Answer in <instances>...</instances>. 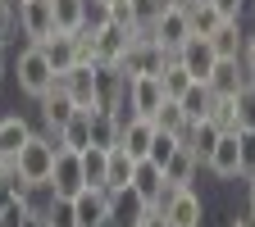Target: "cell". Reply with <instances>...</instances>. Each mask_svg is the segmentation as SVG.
<instances>
[{
	"label": "cell",
	"mask_w": 255,
	"mask_h": 227,
	"mask_svg": "<svg viewBox=\"0 0 255 227\" xmlns=\"http://www.w3.org/2000/svg\"><path fill=\"white\" fill-rule=\"evenodd\" d=\"M55 154H59V137L55 132H46V137H37L32 132V141L18 150V159H14V173L23 177V182H32V186H46L50 182V168H55Z\"/></svg>",
	"instance_id": "1"
},
{
	"label": "cell",
	"mask_w": 255,
	"mask_h": 227,
	"mask_svg": "<svg viewBox=\"0 0 255 227\" xmlns=\"http://www.w3.org/2000/svg\"><path fill=\"white\" fill-rule=\"evenodd\" d=\"M55 86V69H50V59L41 46H27L18 50V91L32 95V100H41V95Z\"/></svg>",
	"instance_id": "2"
},
{
	"label": "cell",
	"mask_w": 255,
	"mask_h": 227,
	"mask_svg": "<svg viewBox=\"0 0 255 227\" xmlns=\"http://www.w3.org/2000/svg\"><path fill=\"white\" fill-rule=\"evenodd\" d=\"M46 186H50V196H55V200H73L78 191L87 186V177H82V154H78V150H59Z\"/></svg>",
	"instance_id": "3"
},
{
	"label": "cell",
	"mask_w": 255,
	"mask_h": 227,
	"mask_svg": "<svg viewBox=\"0 0 255 227\" xmlns=\"http://www.w3.org/2000/svg\"><path fill=\"white\" fill-rule=\"evenodd\" d=\"M14 14H18V27H23V37L32 41V46H41V41H50L55 37V9H50V0H23V5H14Z\"/></svg>",
	"instance_id": "4"
},
{
	"label": "cell",
	"mask_w": 255,
	"mask_h": 227,
	"mask_svg": "<svg viewBox=\"0 0 255 227\" xmlns=\"http://www.w3.org/2000/svg\"><path fill=\"white\" fill-rule=\"evenodd\" d=\"M155 209H164L169 227H201V218H205V205H201V196H196L191 186H182V191H164V200H159Z\"/></svg>",
	"instance_id": "5"
},
{
	"label": "cell",
	"mask_w": 255,
	"mask_h": 227,
	"mask_svg": "<svg viewBox=\"0 0 255 227\" xmlns=\"http://www.w3.org/2000/svg\"><path fill=\"white\" fill-rule=\"evenodd\" d=\"M150 32H155V41L164 46L169 55H178V50L191 41V18H187V9H182V5H169L164 14L155 18V27H150Z\"/></svg>",
	"instance_id": "6"
},
{
	"label": "cell",
	"mask_w": 255,
	"mask_h": 227,
	"mask_svg": "<svg viewBox=\"0 0 255 227\" xmlns=\"http://www.w3.org/2000/svg\"><path fill=\"white\" fill-rule=\"evenodd\" d=\"M64 91H69V100L87 114H101V105H96V64H73L69 73H59Z\"/></svg>",
	"instance_id": "7"
},
{
	"label": "cell",
	"mask_w": 255,
	"mask_h": 227,
	"mask_svg": "<svg viewBox=\"0 0 255 227\" xmlns=\"http://www.w3.org/2000/svg\"><path fill=\"white\" fill-rule=\"evenodd\" d=\"M178 64L191 73V82H210V73H214V64H219V55H214V46H210V37H191L182 50H178Z\"/></svg>",
	"instance_id": "8"
},
{
	"label": "cell",
	"mask_w": 255,
	"mask_h": 227,
	"mask_svg": "<svg viewBox=\"0 0 255 227\" xmlns=\"http://www.w3.org/2000/svg\"><path fill=\"white\" fill-rule=\"evenodd\" d=\"M205 168H210L214 177H223V182L242 177V146H237V132H223V137H219V146H214L210 159H205Z\"/></svg>",
	"instance_id": "9"
},
{
	"label": "cell",
	"mask_w": 255,
	"mask_h": 227,
	"mask_svg": "<svg viewBox=\"0 0 255 227\" xmlns=\"http://www.w3.org/2000/svg\"><path fill=\"white\" fill-rule=\"evenodd\" d=\"M73 114H78V105L69 100V91H64V82H59V73H55V86L41 95V118H46V132H55V137H59V127L69 123Z\"/></svg>",
	"instance_id": "10"
},
{
	"label": "cell",
	"mask_w": 255,
	"mask_h": 227,
	"mask_svg": "<svg viewBox=\"0 0 255 227\" xmlns=\"http://www.w3.org/2000/svg\"><path fill=\"white\" fill-rule=\"evenodd\" d=\"M73 214H78V227H96L110 218V191L105 186H82L73 196Z\"/></svg>",
	"instance_id": "11"
},
{
	"label": "cell",
	"mask_w": 255,
	"mask_h": 227,
	"mask_svg": "<svg viewBox=\"0 0 255 227\" xmlns=\"http://www.w3.org/2000/svg\"><path fill=\"white\" fill-rule=\"evenodd\" d=\"M164 100H169V95H164V86H159V77H132V82H128V105H132V114L155 118V109Z\"/></svg>",
	"instance_id": "12"
},
{
	"label": "cell",
	"mask_w": 255,
	"mask_h": 227,
	"mask_svg": "<svg viewBox=\"0 0 255 227\" xmlns=\"http://www.w3.org/2000/svg\"><path fill=\"white\" fill-rule=\"evenodd\" d=\"M128 186H132L137 191V196L155 209L159 200H164V168H159V164H150V159H137V168H132V182H128Z\"/></svg>",
	"instance_id": "13"
},
{
	"label": "cell",
	"mask_w": 255,
	"mask_h": 227,
	"mask_svg": "<svg viewBox=\"0 0 255 227\" xmlns=\"http://www.w3.org/2000/svg\"><path fill=\"white\" fill-rule=\"evenodd\" d=\"M91 41H96V64H119L128 55V41H132V32L119 27V23H105L101 32H91Z\"/></svg>",
	"instance_id": "14"
},
{
	"label": "cell",
	"mask_w": 255,
	"mask_h": 227,
	"mask_svg": "<svg viewBox=\"0 0 255 227\" xmlns=\"http://www.w3.org/2000/svg\"><path fill=\"white\" fill-rule=\"evenodd\" d=\"M246 82H251V73L242 69V59H219L205 86H210L214 95H228V100H233V95H237V91H242Z\"/></svg>",
	"instance_id": "15"
},
{
	"label": "cell",
	"mask_w": 255,
	"mask_h": 227,
	"mask_svg": "<svg viewBox=\"0 0 255 227\" xmlns=\"http://www.w3.org/2000/svg\"><path fill=\"white\" fill-rule=\"evenodd\" d=\"M150 141H155V118H128L123 123V137H119V146L132 154V159H150Z\"/></svg>",
	"instance_id": "16"
},
{
	"label": "cell",
	"mask_w": 255,
	"mask_h": 227,
	"mask_svg": "<svg viewBox=\"0 0 255 227\" xmlns=\"http://www.w3.org/2000/svg\"><path fill=\"white\" fill-rule=\"evenodd\" d=\"M146 200L137 196V191L132 186H123V191H110V218L119 223V227H137L141 218H146Z\"/></svg>",
	"instance_id": "17"
},
{
	"label": "cell",
	"mask_w": 255,
	"mask_h": 227,
	"mask_svg": "<svg viewBox=\"0 0 255 227\" xmlns=\"http://www.w3.org/2000/svg\"><path fill=\"white\" fill-rule=\"evenodd\" d=\"M196 173H201V159L191 154L187 146H178V150H173V159L164 164V186H169V191H182V186L196 182Z\"/></svg>",
	"instance_id": "18"
},
{
	"label": "cell",
	"mask_w": 255,
	"mask_h": 227,
	"mask_svg": "<svg viewBox=\"0 0 255 227\" xmlns=\"http://www.w3.org/2000/svg\"><path fill=\"white\" fill-rule=\"evenodd\" d=\"M41 50H46V59H50L55 73H69L73 64H82L78 59V32H55L50 41H41Z\"/></svg>",
	"instance_id": "19"
},
{
	"label": "cell",
	"mask_w": 255,
	"mask_h": 227,
	"mask_svg": "<svg viewBox=\"0 0 255 227\" xmlns=\"http://www.w3.org/2000/svg\"><path fill=\"white\" fill-rule=\"evenodd\" d=\"M32 141V127H27V118H18V114H9V118H0V159H18V150Z\"/></svg>",
	"instance_id": "20"
},
{
	"label": "cell",
	"mask_w": 255,
	"mask_h": 227,
	"mask_svg": "<svg viewBox=\"0 0 255 227\" xmlns=\"http://www.w3.org/2000/svg\"><path fill=\"white\" fill-rule=\"evenodd\" d=\"M219 137H223L219 127H214L210 118H201V123H191V127H187V132H182L178 141H182L191 154H196V159H201V168H205V159H210V150L219 146Z\"/></svg>",
	"instance_id": "21"
},
{
	"label": "cell",
	"mask_w": 255,
	"mask_h": 227,
	"mask_svg": "<svg viewBox=\"0 0 255 227\" xmlns=\"http://www.w3.org/2000/svg\"><path fill=\"white\" fill-rule=\"evenodd\" d=\"M210 46H214L219 59H242V46H246V37H242V18L219 23V32L210 37Z\"/></svg>",
	"instance_id": "22"
},
{
	"label": "cell",
	"mask_w": 255,
	"mask_h": 227,
	"mask_svg": "<svg viewBox=\"0 0 255 227\" xmlns=\"http://www.w3.org/2000/svg\"><path fill=\"white\" fill-rule=\"evenodd\" d=\"M87 146H91V114H87V109H78L69 123L59 127V150H78V154H82Z\"/></svg>",
	"instance_id": "23"
},
{
	"label": "cell",
	"mask_w": 255,
	"mask_h": 227,
	"mask_svg": "<svg viewBox=\"0 0 255 227\" xmlns=\"http://www.w3.org/2000/svg\"><path fill=\"white\" fill-rule=\"evenodd\" d=\"M132 168H137V159L128 154L123 146L110 150V164H105V191H123L128 182H132Z\"/></svg>",
	"instance_id": "24"
},
{
	"label": "cell",
	"mask_w": 255,
	"mask_h": 227,
	"mask_svg": "<svg viewBox=\"0 0 255 227\" xmlns=\"http://www.w3.org/2000/svg\"><path fill=\"white\" fill-rule=\"evenodd\" d=\"M187 18H191V37H214L219 23H228L210 0H191V5H187Z\"/></svg>",
	"instance_id": "25"
},
{
	"label": "cell",
	"mask_w": 255,
	"mask_h": 227,
	"mask_svg": "<svg viewBox=\"0 0 255 227\" xmlns=\"http://www.w3.org/2000/svg\"><path fill=\"white\" fill-rule=\"evenodd\" d=\"M182 114H187V123H201V118H210V105H214V91L205 86V82H191L187 91H182Z\"/></svg>",
	"instance_id": "26"
},
{
	"label": "cell",
	"mask_w": 255,
	"mask_h": 227,
	"mask_svg": "<svg viewBox=\"0 0 255 227\" xmlns=\"http://www.w3.org/2000/svg\"><path fill=\"white\" fill-rule=\"evenodd\" d=\"M119 137H123V123L114 114H91V146L96 150H114Z\"/></svg>",
	"instance_id": "27"
},
{
	"label": "cell",
	"mask_w": 255,
	"mask_h": 227,
	"mask_svg": "<svg viewBox=\"0 0 255 227\" xmlns=\"http://www.w3.org/2000/svg\"><path fill=\"white\" fill-rule=\"evenodd\" d=\"M50 9H55V27L59 32H82V23H87V0H50Z\"/></svg>",
	"instance_id": "28"
},
{
	"label": "cell",
	"mask_w": 255,
	"mask_h": 227,
	"mask_svg": "<svg viewBox=\"0 0 255 227\" xmlns=\"http://www.w3.org/2000/svg\"><path fill=\"white\" fill-rule=\"evenodd\" d=\"M159 86H164V95H169V100H182V91L191 86V73L178 64V55L164 64V73H159Z\"/></svg>",
	"instance_id": "29"
},
{
	"label": "cell",
	"mask_w": 255,
	"mask_h": 227,
	"mask_svg": "<svg viewBox=\"0 0 255 227\" xmlns=\"http://www.w3.org/2000/svg\"><path fill=\"white\" fill-rule=\"evenodd\" d=\"M155 127H159V132H173V137H182L191 123H187V114H182V105H178V100H164V105L155 109Z\"/></svg>",
	"instance_id": "30"
},
{
	"label": "cell",
	"mask_w": 255,
	"mask_h": 227,
	"mask_svg": "<svg viewBox=\"0 0 255 227\" xmlns=\"http://www.w3.org/2000/svg\"><path fill=\"white\" fill-rule=\"evenodd\" d=\"M105 164H110V150H96V146L82 150V177H87V186H105Z\"/></svg>",
	"instance_id": "31"
},
{
	"label": "cell",
	"mask_w": 255,
	"mask_h": 227,
	"mask_svg": "<svg viewBox=\"0 0 255 227\" xmlns=\"http://www.w3.org/2000/svg\"><path fill=\"white\" fill-rule=\"evenodd\" d=\"M210 123L219 127V132H237V95H233V100H228V95H214Z\"/></svg>",
	"instance_id": "32"
},
{
	"label": "cell",
	"mask_w": 255,
	"mask_h": 227,
	"mask_svg": "<svg viewBox=\"0 0 255 227\" xmlns=\"http://www.w3.org/2000/svg\"><path fill=\"white\" fill-rule=\"evenodd\" d=\"M237 132H255V82L237 91Z\"/></svg>",
	"instance_id": "33"
},
{
	"label": "cell",
	"mask_w": 255,
	"mask_h": 227,
	"mask_svg": "<svg viewBox=\"0 0 255 227\" xmlns=\"http://www.w3.org/2000/svg\"><path fill=\"white\" fill-rule=\"evenodd\" d=\"M182 141L173 137V132H159V127H155V141H150V164H159V168H164L169 164V159H173V150H178Z\"/></svg>",
	"instance_id": "34"
},
{
	"label": "cell",
	"mask_w": 255,
	"mask_h": 227,
	"mask_svg": "<svg viewBox=\"0 0 255 227\" xmlns=\"http://www.w3.org/2000/svg\"><path fill=\"white\" fill-rule=\"evenodd\" d=\"M128 5H132V23L137 27H155V18L169 9L164 0H128Z\"/></svg>",
	"instance_id": "35"
},
{
	"label": "cell",
	"mask_w": 255,
	"mask_h": 227,
	"mask_svg": "<svg viewBox=\"0 0 255 227\" xmlns=\"http://www.w3.org/2000/svg\"><path fill=\"white\" fill-rule=\"evenodd\" d=\"M46 227H78L73 200H50V209H46Z\"/></svg>",
	"instance_id": "36"
},
{
	"label": "cell",
	"mask_w": 255,
	"mask_h": 227,
	"mask_svg": "<svg viewBox=\"0 0 255 227\" xmlns=\"http://www.w3.org/2000/svg\"><path fill=\"white\" fill-rule=\"evenodd\" d=\"M105 23H110V0H87V23L82 27L87 32H101Z\"/></svg>",
	"instance_id": "37"
},
{
	"label": "cell",
	"mask_w": 255,
	"mask_h": 227,
	"mask_svg": "<svg viewBox=\"0 0 255 227\" xmlns=\"http://www.w3.org/2000/svg\"><path fill=\"white\" fill-rule=\"evenodd\" d=\"M237 146H242V177L255 182V132H237Z\"/></svg>",
	"instance_id": "38"
},
{
	"label": "cell",
	"mask_w": 255,
	"mask_h": 227,
	"mask_svg": "<svg viewBox=\"0 0 255 227\" xmlns=\"http://www.w3.org/2000/svg\"><path fill=\"white\" fill-rule=\"evenodd\" d=\"M14 27H18V14H14V0H0V46H5L14 37Z\"/></svg>",
	"instance_id": "39"
},
{
	"label": "cell",
	"mask_w": 255,
	"mask_h": 227,
	"mask_svg": "<svg viewBox=\"0 0 255 227\" xmlns=\"http://www.w3.org/2000/svg\"><path fill=\"white\" fill-rule=\"evenodd\" d=\"M27 214H32V209H27V200H9L5 209H0V227H18Z\"/></svg>",
	"instance_id": "40"
},
{
	"label": "cell",
	"mask_w": 255,
	"mask_h": 227,
	"mask_svg": "<svg viewBox=\"0 0 255 227\" xmlns=\"http://www.w3.org/2000/svg\"><path fill=\"white\" fill-rule=\"evenodd\" d=\"M210 5L223 14V18H242V9H246V0H210Z\"/></svg>",
	"instance_id": "41"
},
{
	"label": "cell",
	"mask_w": 255,
	"mask_h": 227,
	"mask_svg": "<svg viewBox=\"0 0 255 227\" xmlns=\"http://www.w3.org/2000/svg\"><path fill=\"white\" fill-rule=\"evenodd\" d=\"M242 69L255 77V32H251V37H246V46H242Z\"/></svg>",
	"instance_id": "42"
},
{
	"label": "cell",
	"mask_w": 255,
	"mask_h": 227,
	"mask_svg": "<svg viewBox=\"0 0 255 227\" xmlns=\"http://www.w3.org/2000/svg\"><path fill=\"white\" fill-rule=\"evenodd\" d=\"M137 227H169V218H164V209H146V218Z\"/></svg>",
	"instance_id": "43"
},
{
	"label": "cell",
	"mask_w": 255,
	"mask_h": 227,
	"mask_svg": "<svg viewBox=\"0 0 255 227\" xmlns=\"http://www.w3.org/2000/svg\"><path fill=\"white\" fill-rule=\"evenodd\" d=\"M18 227H46V218H41V214H27V218H23Z\"/></svg>",
	"instance_id": "44"
},
{
	"label": "cell",
	"mask_w": 255,
	"mask_h": 227,
	"mask_svg": "<svg viewBox=\"0 0 255 227\" xmlns=\"http://www.w3.org/2000/svg\"><path fill=\"white\" fill-rule=\"evenodd\" d=\"M228 227H255V214H242V218H233Z\"/></svg>",
	"instance_id": "45"
},
{
	"label": "cell",
	"mask_w": 255,
	"mask_h": 227,
	"mask_svg": "<svg viewBox=\"0 0 255 227\" xmlns=\"http://www.w3.org/2000/svg\"><path fill=\"white\" fill-rule=\"evenodd\" d=\"M0 77H5V46H0Z\"/></svg>",
	"instance_id": "46"
},
{
	"label": "cell",
	"mask_w": 255,
	"mask_h": 227,
	"mask_svg": "<svg viewBox=\"0 0 255 227\" xmlns=\"http://www.w3.org/2000/svg\"><path fill=\"white\" fill-rule=\"evenodd\" d=\"M96 227H119V223H114V218H105V223H96Z\"/></svg>",
	"instance_id": "47"
},
{
	"label": "cell",
	"mask_w": 255,
	"mask_h": 227,
	"mask_svg": "<svg viewBox=\"0 0 255 227\" xmlns=\"http://www.w3.org/2000/svg\"><path fill=\"white\" fill-rule=\"evenodd\" d=\"M251 214H255V182H251Z\"/></svg>",
	"instance_id": "48"
},
{
	"label": "cell",
	"mask_w": 255,
	"mask_h": 227,
	"mask_svg": "<svg viewBox=\"0 0 255 227\" xmlns=\"http://www.w3.org/2000/svg\"><path fill=\"white\" fill-rule=\"evenodd\" d=\"M110 5H123V0H110Z\"/></svg>",
	"instance_id": "49"
},
{
	"label": "cell",
	"mask_w": 255,
	"mask_h": 227,
	"mask_svg": "<svg viewBox=\"0 0 255 227\" xmlns=\"http://www.w3.org/2000/svg\"><path fill=\"white\" fill-rule=\"evenodd\" d=\"M14 5H23V0H14Z\"/></svg>",
	"instance_id": "50"
},
{
	"label": "cell",
	"mask_w": 255,
	"mask_h": 227,
	"mask_svg": "<svg viewBox=\"0 0 255 227\" xmlns=\"http://www.w3.org/2000/svg\"><path fill=\"white\" fill-rule=\"evenodd\" d=\"M251 82H255V77H251Z\"/></svg>",
	"instance_id": "51"
}]
</instances>
